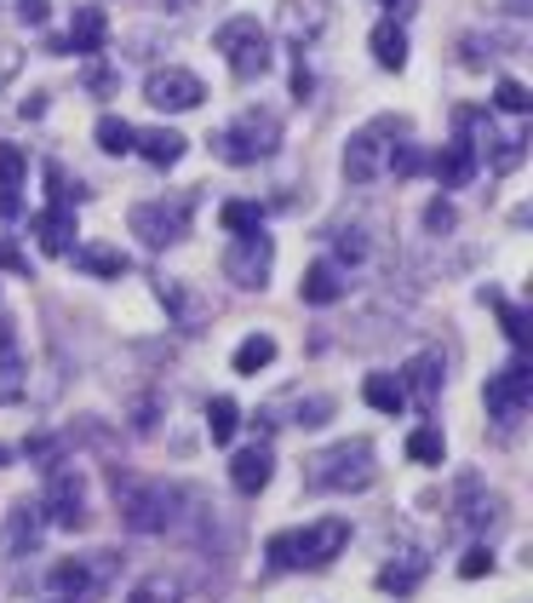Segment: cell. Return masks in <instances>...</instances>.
Wrapping results in <instances>:
<instances>
[{"label":"cell","mask_w":533,"mask_h":603,"mask_svg":"<svg viewBox=\"0 0 533 603\" xmlns=\"http://www.w3.org/2000/svg\"><path fill=\"white\" fill-rule=\"evenodd\" d=\"M29 230L40 236V248L47 253H75V213L69 208H47L29 218Z\"/></svg>","instance_id":"obj_19"},{"label":"cell","mask_w":533,"mask_h":603,"mask_svg":"<svg viewBox=\"0 0 533 603\" xmlns=\"http://www.w3.org/2000/svg\"><path fill=\"white\" fill-rule=\"evenodd\" d=\"M419 580H424V552H402L396 563H384V569H379V587L396 592V598H407Z\"/></svg>","instance_id":"obj_22"},{"label":"cell","mask_w":533,"mask_h":603,"mask_svg":"<svg viewBox=\"0 0 533 603\" xmlns=\"http://www.w3.org/2000/svg\"><path fill=\"white\" fill-rule=\"evenodd\" d=\"M213 47L224 52V64H230L236 80H258L270 75V35H264L258 17H230V24H218Z\"/></svg>","instance_id":"obj_5"},{"label":"cell","mask_w":533,"mask_h":603,"mask_svg":"<svg viewBox=\"0 0 533 603\" xmlns=\"http://www.w3.org/2000/svg\"><path fill=\"white\" fill-rule=\"evenodd\" d=\"M327 24H333V0H281V35L287 40H316Z\"/></svg>","instance_id":"obj_15"},{"label":"cell","mask_w":533,"mask_h":603,"mask_svg":"<svg viewBox=\"0 0 533 603\" xmlns=\"http://www.w3.org/2000/svg\"><path fill=\"white\" fill-rule=\"evenodd\" d=\"M442 351H419V356H407L402 362V397L407 402H419V409H430V402H436V391H442Z\"/></svg>","instance_id":"obj_13"},{"label":"cell","mask_w":533,"mask_h":603,"mask_svg":"<svg viewBox=\"0 0 533 603\" xmlns=\"http://www.w3.org/2000/svg\"><path fill=\"white\" fill-rule=\"evenodd\" d=\"M270 362H276V339H270V334H248V339H241V346H236L230 368L253 379L258 368H270Z\"/></svg>","instance_id":"obj_25"},{"label":"cell","mask_w":533,"mask_h":603,"mask_svg":"<svg viewBox=\"0 0 533 603\" xmlns=\"http://www.w3.org/2000/svg\"><path fill=\"white\" fill-rule=\"evenodd\" d=\"M454 225H459L454 201H442V196H436V201H430V208H424V230H430V236H447Z\"/></svg>","instance_id":"obj_39"},{"label":"cell","mask_w":533,"mask_h":603,"mask_svg":"<svg viewBox=\"0 0 533 603\" xmlns=\"http://www.w3.org/2000/svg\"><path fill=\"white\" fill-rule=\"evenodd\" d=\"M40 512H47L58 529H80V523H87V482H80V472L52 466V489L40 500Z\"/></svg>","instance_id":"obj_11"},{"label":"cell","mask_w":533,"mask_h":603,"mask_svg":"<svg viewBox=\"0 0 533 603\" xmlns=\"http://www.w3.org/2000/svg\"><path fill=\"white\" fill-rule=\"evenodd\" d=\"M190 213H195V196L138 201L132 208V236H143V248H173V241L190 236Z\"/></svg>","instance_id":"obj_7"},{"label":"cell","mask_w":533,"mask_h":603,"mask_svg":"<svg viewBox=\"0 0 533 603\" xmlns=\"http://www.w3.org/2000/svg\"><path fill=\"white\" fill-rule=\"evenodd\" d=\"M373 477H379V460L367 437H344L333 449H321L316 460H304V489L310 494H356Z\"/></svg>","instance_id":"obj_1"},{"label":"cell","mask_w":533,"mask_h":603,"mask_svg":"<svg viewBox=\"0 0 533 603\" xmlns=\"http://www.w3.org/2000/svg\"><path fill=\"white\" fill-rule=\"evenodd\" d=\"M482 299H487V305H494V311L505 316V334H510V346H517V351H528V346H533V328H528V311H522V305H505V299H499L494 288H482Z\"/></svg>","instance_id":"obj_29"},{"label":"cell","mask_w":533,"mask_h":603,"mask_svg":"<svg viewBox=\"0 0 533 603\" xmlns=\"http://www.w3.org/2000/svg\"><path fill=\"white\" fill-rule=\"evenodd\" d=\"M40 529H47V512H40V500H17L7 512V535H0V552L7 557H24L40 547Z\"/></svg>","instance_id":"obj_14"},{"label":"cell","mask_w":533,"mask_h":603,"mask_svg":"<svg viewBox=\"0 0 533 603\" xmlns=\"http://www.w3.org/2000/svg\"><path fill=\"white\" fill-rule=\"evenodd\" d=\"M299 299L304 305H339L344 299V271L333 265V259H316V265L304 271V281H299Z\"/></svg>","instance_id":"obj_18"},{"label":"cell","mask_w":533,"mask_h":603,"mask_svg":"<svg viewBox=\"0 0 533 603\" xmlns=\"http://www.w3.org/2000/svg\"><path fill=\"white\" fill-rule=\"evenodd\" d=\"M167 7H173V12H190V7H195V0H167Z\"/></svg>","instance_id":"obj_47"},{"label":"cell","mask_w":533,"mask_h":603,"mask_svg":"<svg viewBox=\"0 0 533 603\" xmlns=\"http://www.w3.org/2000/svg\"><path fill=\"white\" fill-rule=\"evenodd\" d=\"M494 104H499V110H510V115H528V110H533V98H528L522 80H510V75H505L499 87H494Z\"/></svg>","instance_id":"obj_35"},{"label":"cell","mask_w":533,"mask_h":603,"mask_svg":"<svg viewBox=\"0 0 533 603\" xmlns=\"http://www.w3.org/2000/svg\"><path fill=\"white\" fill-rule=\"evenodd\" d=\"M17 213V190H0V218H12Z\"/></svg>","instance_id":"obj_45"},{"label":"cell","mask_w":533,"mask_h":603,"mask_svg":"<svg viewBox=\"0 0 533 603\" xmlns=\"http://www.w3.org/2000/svg\"><path fill=\"white\" fill-rule=\"evenodd\" d=\"M361 397H367V409H379V414H402V409H407L396 374H367V379H361Z\"/></svg>","instance_id":"obj_23"},{"label":"cell","mask_w":533,"mask_h":603,"mask_svg":"<svg viewBox=\"0 0 533 603\" xmlns=\"http://www.w3.org/2000/svg\"><path fill=\"white\" fill-rule=\"evenodd\" d=\"M12 397H24V362H17L12 334L0 328V402H12Z\"/></svg>","instance_id":"obj_28"},{"label":"cell","mask_w":533,"mask_h":603,"mask_svg":"<svg viewBox=\"0 0 533 603\" xmlns=\"http://www.w3.org/2000/svg\"><path fill=\"white\" fill-rule=\"evenodd\" d=\"M344 540H351L344 517H321L310 529H281L270 535V563L276 569H321V563H333L344 552Z\"/></svg>","instance_id":"obj_3"},{"label":"cell","mask_w":533,"mask_h":603,"mask_svg":"<svg viewBox=\"0 0 533 603\" xmlns=\"http://www.w3.org/2000/svg\"><path fill=\"white\" fill-rule=\"evenodd\" d=\"M24 173H29V155L17 145H0V185L17 190V185H24Z\"/></svg>","instance_id":"obj_34"},{"label":"cell","mask_w":533,"mask_h":603,"mask_svg":"<svg viewBox=\"0 0 533 603\" xmlns=\"http://www.w3.org/2000/svg\"><path fill=\"white\" fill-rule=\"evenodd\" d=\"M58 603H75V598H58Z\"/></svg>","instance_id":"obj_49"},{"label":"cell","mask_w":533,"mask_h":603,"mask_svg":"<svg viewBox=\"0 0 533 603\" xmlns=\"http://www.w3.org/2000/svg\"><path fill=\"white\" fill-rule=\"evenodd\" d=\"M115 500H120V523H127L132 535H167V529H178L183 523V489H173V482H120L115 477Z\"/></svg>","instance_id":"obj_2"},{"label":"cell","mask_w":533,"mask_h":603,"mask_svg":"<svg viewBox=\"0 0 533 603\" xmlns=\"http://www.w3.org/2000/svg\"><path fill=\"white\" fill-rule=\"evenodd\" d=\"M75 265L92 276H127V253L120 248H75Z\"/></svg>","instance_id":"obj_30"},{"label":"cell","mask_w":533,"mask_h":603,"mask_svg":"<svg viewBox=\"0 0 533 603\" xmlns=\"http://www.w3.org/2000/svg\"><path fill=\"white\" fill-rule=\"evenodd\" d=\"M310 87H316V80H310V70H304V58H299V64H293V98H299V104L310 98Z\"/></svg>","instance_id":"obj_44"},{"label":"cell","mask_w":533,"mask_h":603,"mask_svg":"<svg viewBox=\"0 0 533 603\" xmlns=\"http://www.w3.org/2000/svg\"><path fill=\"white\" fill-rule=\"evenodd\" d=\"M293 426H327L333 419V397H304V402H293Z\"/></svg>","instance_id":"obj_37"},{"label":"cell","mask_w":533,"mask_h":603,"mask_svg":"<svg viewBox=\"0 0 533 603\" xmlns=\"http://www.w3.org/2000/svg\"><path fill=\"white\" fill-rule=\"evenodd\" d=\"M47 12H52V0H17V17H24L29 29H40V24H47Z\"/></svg>","instance_id":"obj_42"},{"label":"cell","mask_w":533,"mask_h":603,"mask_svg":"<svg viewBox=\"0 0 533 603\" xmlns=\"http://www.w3.org/2000/svg\"><path fill=\"white\" fill-rule=\"evenodd\" d=\"M533 402V362H510V368H499L494 379H487V414L499 419V426H517V419L528 414Z\"/></svg>","instance_id":"obj_9"},{"label":"cell","mask_w":533,"mask_h":603,"mask_svg":"<svg viewBox=\"0 0 533 603\" xmlns=\"http://www.w3.org/2000/svg\"><path fill=\"white\" fill-rule=\"evenodd\" d=\"M384 167L407 178V173H419V167H424V150H419V145H396V150H391V161H384Z\"/></svg>","instance_id":"obj_40"},{"label":"cell","mask_w":533,"mask_h":603,"mask_svg":"<svg viewBox=\"0 0 533 603\" xmlns=\"http://www.w3.org/2000/svg\"><path fill=\"white\" fill-rule=\"evenodd\" d=\"M127 603H183V580H173V575H150V580H138V587H132Z\"/></svg>","instance_id":"obj_31"},{"label":"cell","mask_w":533,"mask_h":603,"mask_svg":"<svg viewBox=\"0 0 533 603\" xmlns=\"http://www.w3.org/2000/svg\"><path fill=\"white\" fill-rule=\"evenodd\" d=\"M92 138H98V150H104V155H127L132 138H138V127H132V121H120V115H98Z\"/></svg>","instance_id":"obj_26"},{"label":"cell","mask_w":533,"mask_h":603,"mask_svg":"<svg viewBox=\"0 0 533 603\" xmlns=\"http://www.w3.org/2000/svg\"><path fill=\"white\" fill-rule=\"evenodd\" d=\"M143 98H150L155 110H195L201 98H207V87H201V75L167 64V70H155L150 80H143Z\"/></svg>","instance_id":"obj_12"},{"label":"cell","mask_w":533,"mask_h":603,"mask_svg":"<svg viewBox=\"0 0 533 603\" xmlns=\"http://www.w3.org/2000/svg\"><path fill=\"white\" fill-rule=\"evenodd\" d=\"M459 575H465V580L494 575V552H487V547H470V552H465V563H459Z\"/></svg>","instance_id":"obj_41"},{"label":"cell","mask_w":533,"mask_h":603,"mask_svg":"<svg viewBox=\"0 0 533 603\" xmlns=\"http://www.w3.org/2000/svg\"><path fill=\"white\" fill-rule=\"evenodd\" d=\"M270 265H276V241L264 236V230H253V236H236L230 248H224V276L236 281V288H264L270 281Z\"/></svg>","instance_id":"obj_8"},{"label":"cell","mask_w":533,"mask_h":603,"mask_svg":"<svg viewBox=\"0 0 533 603\" xmlns=\"http://www.w3.org/2000/svg\"><path fill=\"white\" fill-rule=\"evenodd\" d=\"M379 7H391V17H402V12H414V0H379Z\"/></svg>","instance_id":"obj_46"},{"label":"cell","mask_w":533,"mask_h":603,"mask_svg":"<svg viewBox=\"0 0 533 603\" xmlns=\"http://www.w3.org/2000/svg\"><path fill=\"white\" fill-rule=\"evenodd\" d=\"M0 271H12V276H29V253H17L12 241H0Z\"/></svg>","instance_id":"obj_43"},{"label":"cell","mask_w":533,"mask_h":603,"mask_svg":"<svg viewBox=\"0 0 533 603\" xmlns=\"http://www.w3.org/2000/svg\"><path fill=\"white\" fill-rule=\"evenodd\" d=\"M270 477H276V454L264 449V442H253V449H241V454L230 460V482H236V494H258Z\"/></svg>","instance_id":"obj_17"},{"label":"cell","mask_w":533,"mask_h":603,"mask_svg":"<svg viewBox=\"0 0 533 603\" xmlns=\"http://www.w3.org/2000/svg\"><path fill=\"white\" fill-rule=\"evenodd\" d=\"M155 299L167 305V316L178 322V328H190V334H201L213 322V299L195 288V281H183V276H161L155 281Z\"/></svg>","instance_id":"obj_10"},{"label":"cell","mask_w":533,"mask_h":603,"mask_svg":"<svg viewBox=\"0 0 533 603\" xmlns=\"http://www.w3.org/2000/svg\"><path fill=\"white\" fill-rule=\"evenodd\" d=\"M407 454H414L419 466H442V460H447V437L436 426H419L414 437H407Z\"/></svg>","instance_id":"obj_32"},{"label":"cell","mask_w":533,"mask_h":603,"mask_svg":"<svg viewBox=\"0 0 533 603\" xmlns=\"http://www.w3.org/2000/svg\"><path fill=\"white\" fill-rule=\"evenodd\" d=\"M218 225L230 236H253V230H264V208H258V201H224Z\"/></svg>","instance_id":"obj_27"},{"label":"cell","mask_w":533,"mask_h":603,"mask_svg":"<svg viewBox=\"0 0 533 603\" xmlns=\"http://www.w3.org/2000/svg\"><path fill=\"white\" fill-rule=\"evenodd\" d=\"M47 196H52V208H69V201H80V196H87V190H80V185H69V173L64 167H58V161H52V167H47Z\"/></svg>","instance_id":"obj_38"},{"label":"cell","mask_w":533,"mask_h":603,"mask_svg":"<svg viewBox=\"0 0 533 603\" xmlns=\"http://www.w3.org/2000/svg\"><path fill=\"white\" fill-rule=\"evenodd\" d=\"M183 145H190V138L173 133V127H150V133L132 138V150L150 161V167H173V161H183Z\"/></svg>","instance_id":"obj_21"},{"label":"cell","mask_w":533,"mask_h":603,"mask_svg":"<svg viewBox=\"0 0 533 603\" xmlns=\"http://www.w3.org/2000/svg\"><path fill=\"white\" fill-rule=\"evenodd\" d=\"M373 58H379V70H402L407 64V29L396 24V17H384V24L373 29Z\"/></svg>","instance_id":"obj_24"},{"label":"cell","mask_w":533,"mask_h":603,"mask_svg":"<svg viewBox=\"0 0 533 603\" xmlns=\"http://www.w3.org/2000/svg\"><path fill=\"white\" fill-rule=\"evenodd\" d=\"M218 155L230 161V167H253V161H270L276 145H281V121L270 110H241L230 127H224L218 138Z\"/></svg>","instance_id":"obj_4"},{"label":"cell","mask_w":533,"mask_h":603,"mask_svg":"<svg viewBox=\"0 0 533 603\" xmlns=\"http://www.w3.org/2000/svg\"><path fill=\"white\" fill-rule=\"evenodd\" d=\"M333 248H339V259H351V265H356V259H367V230L361 225H339Z\"/></svg>","instance_id":"obj_36"},{"label":"cell","mask_w":533,"mask_h":603,"mask_svg":"<svg viewBox=\"0 0 533 603\" xmlns=\"http://www.w3.org/2000/svg\"><path fill=\"white\" fill-rule=\"evenodd\" d=\"M104 40H110V17H104V7H75V24H69L64 52L98 58V52H104Z\"/></svg>","instance_id":"obj_16"},{"label":"cell","mask_w":533,"mask_h":603,"mask_svg":"<svg viewBox=\"0 0 533 603\" xmlns=\"http://www.w3.org/2000/svg\"><path fill=\"white\" fill-rule=\"evenodd\" d=\"M236 426H241V409H236L230 397H213V402H207V431H213V442H230Z\"/></svg>","instance_id":"obj_33"},{"label":"cell","mask_w":533,"mask_h":603,"mask_svg":"<svg viewBox=\"0 0 533 603\" xmlns=\"http://www.w3.org/2000/svg\"><path fill=\"white\" fill-rule=\"evenodd\" d=\"M7 460H12V449H7V442H0V466H7Z\"/></svg>","instance_id":"obj_48"},{"label":"cell","mask_w":533,"mask_h":603,"mask_svg":"<svg viewBox=\"0 0 533 603\" xmlns=\"http://www.w3.org/2000/svg\"><path fill=\"white\" fill-rule=\"evenodd\" d=\"M391 138H407L402 115H379L373 127L351 133V145H344V178H351V185H373L384 173V161H391V150H396Z\"/></svg>","instance_id":"obj_6"},{"label":"cell","mask_w":533,"mask_h":603,"mask_svg":"<svg viewBox=\"0 0 533 603\" xmlns=\"http://www.w3.org/2000/svg\"><path fill=\"white\" fill-rule=\"evenodd\" d=\"M482 167V161H477V150H470V145H459V138H454V145H447L436 161H430V173H436V185L442 190H459V185H470V173H477Z\"/></svg>","instance_id":"obj_20"}]
</instances>
